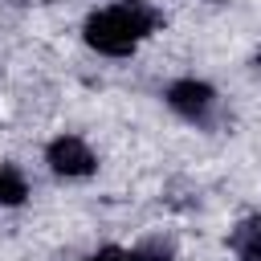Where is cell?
I'll return each instance as SVG.
<instances>
[{
	"instance_id": "1",
	"label": "cell",
	"mask_w": 261,
	"mask_h": 261,
	"mask_svg": "<svg viewBox=\"0 0 261 261\" xmlns=\"http://www.w3.org/2000/svg\"><path fill=\"white\" fill-rule=\"evenodd\" d=\"M159 20L163 16L151 4H143V0H114V4H106V8L86 16L82 37L102 57H130L159 29Z\"/></svg>"
},
{
	"instance_id": "2",
	"label": "cell",
	"mask_w": 261,
	"mask_h": 261,
	"mask_svg": "<svg viewBox=\"0 0 261 261\" xmlns=\"http://www.w3.org/2000/svg\"><path fill=\"white\" fill-rule=\"evenodd\" d=\"M45 163H49V171L61 175V179H86V175H94V167H98L90 143L77 139V135H57V139L45 147Z\"/></svg>"
},
{
	"instance_id": "3",
	"label": "cell",
	"mask_w": 261,
	"mask_h": 261,
	"mask_svg": "<svg viewBox=\"0 0 261 261\" xmlns=\"http://www.w3.org/2000/svg\"><path fill=\"white\" fill-rule=\"evenodd\" d=\"M163 98H167V106H171L179 118H188V122H208L212 110H216V90H212L208 82H196V77L171 82Z\"/></svg>"
},
{
	"instance_id": "4",
	"label": "cell",
	"mask_w": 261,
	"mask_h": 261,
	"mask_svg": "<svg viewBox=\"0 0 261 261\" xmlns=\"http://www.w3.org/2000/svg\"><path fill=\"white\" fill-rule=\"evenodd\" d=\"M228 249L241 261H261V216H245L232 232H228Z\"/></svg>"
},
{
	"instance_id": "5",
	"label": "cell",
	"mask_w": 261,
	"mask_h": 261,
	"mask_svg": "<svg viewBox=\"0 0 261 261\" xmlns=\"http://www.w3.org/2000/svg\"><path fill=\"white\" fill-rule=\"evenodd\" d=\"M29 200V179L20 167L12 163H0V208H16Z\"/></svg>"
},
{
	"instance_id": "6",
	"label": "cell",
	"mask_w": 261,
	"mask_h": 261,
	"mask_svg": "<svg viewBox=\"0 0 261 261\" xmlns=\"http://www.w3.org/2000/svg\"><path fill=\"white\" fill-rule=\"evenodd\" d=\"M135 261H175V253H171V245H163V241H147V245L135 249Z\"/></svg>"
},
{
	"instance_id": "7",
	"label": "cell",
	"mask_w": 261,
	"mask_h": 261,
	"mask_svg": "<svg viewBox=\"0 0 261 261\" xmlns=\"http://www.w3.org/2000/svg\"><path fill=\"white\" fill-rule=\"evenodd\" d=\"M86 261H135V249H118V245H106V249L90 253Z\"/></svg>"
}]
</instances>
